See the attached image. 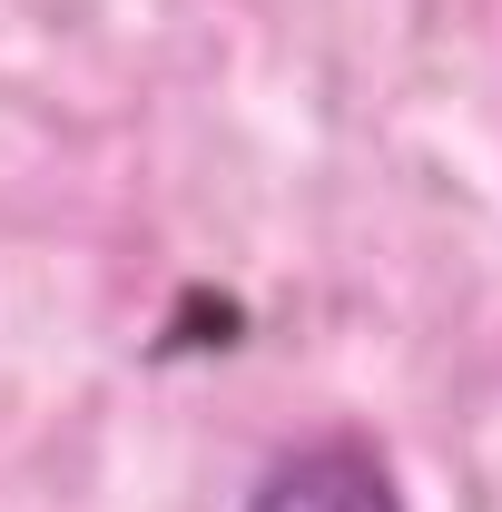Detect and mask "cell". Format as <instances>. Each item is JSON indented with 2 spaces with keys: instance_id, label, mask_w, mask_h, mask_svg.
Masks as SVG:
<instances>
[{
  "instance_id": "obj_1",
  "label": "cell",
  "mask_w": 502,
  "mask_h": 512,
  "mask_svg": "<svg viewBox=\"0 0 502 512\" xmlns=\"http://www.w3.org/2000/svg\"><path fill=\"white\" fill-rule=\"evenodd\" d=\"M247 512H404L394 493V473H384L375 444H355V434H335V444H306L286 453L266 483H256Z\"/></svg>"
}]
</instances>
